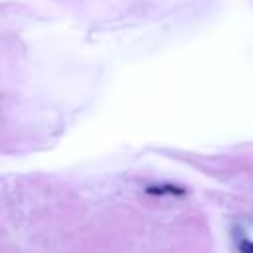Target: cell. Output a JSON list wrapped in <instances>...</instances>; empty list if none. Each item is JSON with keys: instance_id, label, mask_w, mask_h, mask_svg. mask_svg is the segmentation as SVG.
<instances>
[{"instance_id": "cell-1", "label": "cell", "mask_w": 253, "mask_h": 253, "mask_svg": "<svg viewBox=\"0 0 253 253\" xmlns=\"http://www.w3.org/2000/svg\"><path fill=\"white\" fill-rule=\"evenodd\" d=\"M164 196H186L188 190L184 186H176V184H160Z\"/></svg>"}, {"instance_id": "cell-2", "label": "cell", "mask_w": 253, "mask_h": 253, "mask_svg": "<svg viewBox=\"0 0 253 253\" xmlns=\"http://www.w3.org/2000/svg\"><path fill=\"white\" fill-rule=\"evenodd\" d=\"M239 251H241V253H253V241L241 239V241H239Z\"/></svg>"}]
</instances>
